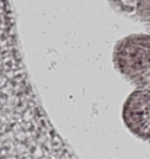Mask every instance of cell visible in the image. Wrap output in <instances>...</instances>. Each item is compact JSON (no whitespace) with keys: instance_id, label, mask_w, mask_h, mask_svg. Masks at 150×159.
<instances>
[{"instance_id":"1","label":"cell","mask_w":150,"mask_h":159,"mask_svg":"<svg viewBox=\"0 0 150 159\" xmlns=\"http://www.w3.org/2000/svg\"><path fill=\"white\" fill-rule=\"evenodd\" d=\"M117 12L128 16H137V19H147L150 16V0H109Z\"/></svg>"}]
</instances>
